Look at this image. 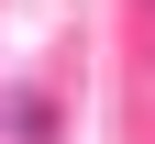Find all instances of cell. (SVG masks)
<instances>
[{"mask_svg":"<svg viewBox=\"0 0 155 144\" xmlns=\"http://www.w3.org/2000/svg\"><path fill=\"white\" fill-rule=\"evenodd\" d=\"M0 133L11 144H55V100L45 89H0Z\"/></svg>","mask_w":155,"mask_h":144,"instance_id":"1","label":"cell"}]
</instances>
